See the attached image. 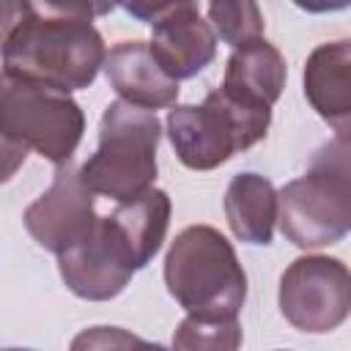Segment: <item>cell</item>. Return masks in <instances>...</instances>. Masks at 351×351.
I'll return each instance as SVG.
<instances>
[{
  "label": "cell",
  "instance_id": "6da1fadb",
  "mask_svg": "<svg viewBox=\"0 0 351 351\" xmlns=\"http://www.w3.org/2000/svg\"><path fill=\"white\" fill-rule=\"evenodd\" d=\"M104 5L80 3H5L3 77L52 85L58 90L90 88L104 69L107 47L93 25Z\"/></svg>",
  "mask_w": 351,
  "mask_h": 351
},
{
  "label": "cell",
  "instance_id": "9a60e30c",
  "mask_svg": "<svg viewBox=\"0 0 351 351\" xmlns=\"http://www.w3.org/2000/svg\"><path fill=\"white\" fill-rule=\"evenodd\" d=\"M170 195L165 189H148L143 197H137L134 203L118 206L110 214L112 230L121 239L129 261L134 269H143L154 261V255L159 252L165 236H167V225H170Z\"/></svg>",
  "mask_w": 351,
  "mask_h": 351
},
{
  "label": "cell",
  "instance_id": "277c9868",
  "mask_svg": "<svg viewBox=\"0 0 351 351\" xmlns=\"http://www.w3.org/2000/svg\"><path fill=\"white\" fill-rule=\"evenodd\" d=\"M165 285L197 318H236L247 299V274L236 250L211 225H189L170 241Z\"/></svg>",
  "mask_w": 351,
  "mask_h": 351
},
{
  "label": "cell",
  "instance_id": "3957f363",
  "mask_svg": "<svg viewBox=\"0 0 351 351\" xmlns=\"http://www.w3.org/2000/svg\"><path fill=\"white\" fill-rule=\"evenodd\" d=\"M85 132L82 107L52 85L11 80L0 82V137L5 156V178L25 162L27 151H36L52 165L71 162Z\"/></svg>",
  "mask_w": 351,
  "mask_h": 351
},
{
  "label": "cell",
  "instance_id": "ba28073f",
  "mask_svg": "<svg viewBox=\"0 0 351 351\" xmlns=\"http://www.w3.org/2000/svg\"><path fill=\"white\" fill-rule=\"evenodd\" d=\"M126 11L151 25V52L176 82L195 77L217 58V33L200 16L197 3H140Z\"/></svg>",
  "mask_w": 351,
  "mask_h": 351
},
{
  "label": "cell",
  "instance_id": "5b68a950",
  "mask_svg": "<svg viewBox=\"0 0 351 351\" xmlns=\"http://www.w3.org/2000/svg\"><path fill=\"white\" fill-rule=\"evenodd\" d=\"M162 126L156 112L110 101L99 123V145L80 167L85 186L118 206L134 203L156 181V148Z\"/></svg>",
  "mask_w": 351,
  "mask_h": 351
},
{
  "label": "cell",
  "instance_id": "d6986e66",
  "mask_svg": "<svg viewBox=\"0 0 351 351\" xmlns=\"http://www.w3.org/2000/svg\"><path fill=\"white\" fill-rule=\"evenodd\" d=\"M134 351H170V348H165L162 343H148V340H140V343L134 346Z\"/></svg>",
  "mask_w": 351,
  "mask_h": 351
},
{
  "label": "cell",
  "instance_id": "5bb4252c",
  "mask_svg": "<svg viewBox=\"0 0 351 351\" xmlns=\"http://www.w3.org/2000/svg\"><path fill=\"white\" fill-rule=\"evenodd\" d=\"M225 219L236 239L266 247L280 219V192L261 173H239L225 189Z\"/></svg>",
  "mask_w": 351,
  "mask_h": 351
},
{
  "label": "cell",
  "instance_id": "ac0fdd59",
  "mask_svg": "<svg viewBox=\"0 0 351 351\" xmlns=\"http://www.w3.org/2000/svg\"><path fill=\"white\" fill-rule=\"evenodd\" d=\"M143 337L121 329V326H90L74 335L69 351H134Z\"/></svg>",
  "mask_w": 351,
  "mask_h": 351
},
{
  "label": "cell",
  "instance_id": "52a82bcc",
  "mask_svg": "<svg viewBox=\"0 0 351 351\" xmlns=\"http://www.w3.org/2000/svg\"><path fill=\"white\" fill-rule=\"evenodd\" d=\"M277 299L293 329L332 332L351 315V269L340 258L302 255L282 271Z\"/></svg>",
  "mask_w": 351,
  "mask_h": 351
},
{
  "label": "cell",
  "instance_id": "8fae6325",
  "mask_svg": "<svg viewBox=\"0 0 351 351\" xmlns=\"http://www.w3.org/2000/svg\"><path fill=\"white\" fill-rule=\"evenodd\" d=\"M304 99L340 140H351V38L318 44L302 71Z\"/></svg>",
  "mask_w": 351,
  "mask_h": 351
},
{
  "label": "cell",
  "instance_id": "ffe728a7",
  "mask_svg": "<svg viewBox=\"0 0 351 351\" xmlns=\"http://www.w3.org/2000/svg\"><path fill=\"white\" fill-rule=\"evenodd\" d=\"M3 351H33V348H3Z\"/></svg>",
  "mask_w": 351,
  "mask_h": 351
},
{
  "label": "cell",
  "instance_id": "7c38bea8",
  "mask_svg": "<svg viewBox=\"0 0 351 351\" xmlns=\"http://www.w3.org/2000/svg\"><path fill=\"white\" fill-rule=\"evenodd\" d=\"M104 74L121 101L143 110L176 107L178 82L167 77L159 60L151 52L148 41H118L104 60Z\"/></svg>",
  "mask_w": 351,
  "mask_h": 351
},
{
  "label": "cell",
  "instance_id": "30bf717a",
  "mask_svg": "<svg viewBox=\"0 0 351 351\" xmlns=\"http://www.w3.org/2000/svg\"><path fill=\"white\" fill-rule=\"evenodd\" d=\"M58 269L66 288L88 302L115 299L137 271L112 230L110 217H99L96 225L66 252L58 255Z\"/></svg>",
  "mask_w": 351,
  "mask_h": 351
},
{
  "label": "cell",
  "instance_id": "7a4b0ae2",
  "mask_svg": "<svg viewBox=\"0 0 351 351\" xmlns=\"http://www.w3.org/2000/svg\"><path fill=\"white\" fill-rule=\"evenodd\" d=\"M280 230L299 250H321L351 233V140L324 143L307 173L280 189Z\"/></svg>",
  "mask_w": 351,
  "mask_h": 351
},
{
  "label": "cell",
  "instance_id": "2e32d148",
  "mask_svg": "<svg viewBox=\"0 0 351 351\" xmlns=\"http://www.w3.org/2000/svg\"><path fill=\"white\" fill-rule=\"evenodd\" d=\"M241 324L236 318L186 315L173 332V351H239Z\"/></svg>",
  "mask_w": 351,
  "mask_h": 351
},
{
  "label": "cell",
  "instance_id": "8992f818",
  "mask_svg": "<svg viewBox=\"0 0 351 351\" xmlns=\"http://www.w3.org/2000/svg\"><path fill=\"white\" fill-rule=\"evenodd\" d=\"M271 110L236 101L222 88L200 104H178L167 112V137L189 170H214L233 154L252 148L269 132Z\"/></svg>",
  "mask_w": 351,
  "mask_h": 351
},
{
  "label": "cell",
  "instance_id": "e0dca14e",
  "mask_svg": "<svg viewBox=\"0 0 351 351\" xmlns=\"http://www.w3.org/2000/svg\"><path fill=\"white\" fill-rule=\"evenodd\" d=\"M208 25L214 27V33L230 44L233 49L252 44L258 38H263L266 22L263 14L258 8V3L252 0H241V3H208Z\"/></svg>",
  "mask_w": 351,
  "mask_h": 351
},
{
  "label": "cell",
  "instance_id": "4fadbf2b",
  "mask_svg": "<svg viewBox=\"0 0 351 351\" xmlns=\"http://www.w3.org/2000/svg\"><path fill=\"white\" fill-rule=\"evenodd\" d=\"M285 77L288 69L282 52L271 41L258 38L230 52L225 63L222 90L236 101L271 110L285 88Z\"/></svg>",
  "mask_w": 351,
  "mask_h": 351
},
{
  "label": "cell",
  "instance_id": "9c48e42d",
  "mask_svg": "<svg viewBox=\"0 0 351 351\" xmlns=\"http://www.w3.org/2000/svg\"><path fill=\"white\" fill-rule=\"evenodd\" d=\"M96 219L99 214L93 208V192L85 186L80 170L71 162L55 167L52 186L22 214V222L36 244L55 255L77 244L96 225Z\"/></svg>",
  "mask_w": 351,
  "mask_h": 351
}]
</instances>
